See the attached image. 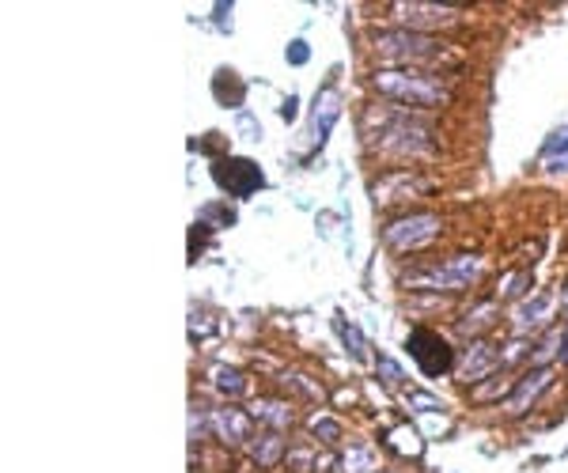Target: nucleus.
<instances>
[{"mask_svg":"<svg viewBox=\"0 0 568 473\" xmlns=\"http://www.w3.org/2000/svg\"><path fill=\"white\" fill-rule=\"evenodd\" d=\"M375 91L409 106H439L447 103V83L429 73H409V68H383L372 76Z\"/></svg>","mask_w":568,"mask_h":473,"instance_id":"f257e3e1","label":"nucleus"},{"mask_svg":"<svg viewBox=\"0 0 568 473\" xmlns=\"http://www.w3.org/2000/svg\"><path fill=\"white\" fill-rule=\"evenodd\" d=\"M485 273V257L477 254H454L444 265H429L424 273L406 277V288H432V292H462Z\"/></svg>","mask_w":568,"mask_h":473,"instance_id":"f03ea898","label":"nucleus"},{"mask_svg":"<svg viewBox=\"0 0 568 473\" xmlns=\"http://www.w3.org/2000/svg\"><path fill=\"white\" fill-rule=\"evenodd\" d=\"M406 349H409V356L417 360L421 375H429V379H439V375H447L451 367H459V356H454L451 341H447L444 334H436V329H429V326L409 329Z\"/></svg>","mask_w":568,"mask_h":473,"instance_id":"7ed1b4c3","label":"nucleus"},{"mask_svg":"<svg viewBox=\"0 0 568 473\" xmlns=\"http://www.w3.org/2000/svg\"><path fill=\"white\" fill-rule=\"evenodd\" d=\"M375 53L390 65H421V61H432V57L444 53L436 38L429 35H417V31H379L375 35Z\"/></svg>","mask_w":568,"mask_h":473,"instance_id":"20e7f679","label":"nucleus"},{"mask_svg":"<svg viewBox=\"0 0 568 473\" xmlns=\"http://www.w3.org/2000/svg\"><path fill=\"white\" fill-rule=\"evenodd\" d=\"M439 232H444V220H439L436 212H409V217L383 227V242L398 254H409V250L429 247Z\"/></svg>","mask_w":568,"mask_h":473,"instance_id":"39448f33","label":"nucleus"},{"mask_svg":"<svg viewBox=\"0 0 568 473\" xmlns=\"http://www.w3.org/2000/svg\"><path fill=\"white\" fill-rule=\"evenodd\" d=\"M212 178H217L220 190H227L232 197H250L254 190H262V167L243 160V155H227V160H220L217 167H212Z\"/></svg>","mask_w":568,"mask_h":473,"instance_id":"423d86ee","label":"nucleus"},{"mask_svg":"<svg viewBox=\"0 0 568 473\" xmlns=\"http://www.w3.org/2000/svg\"><path fill=\"white\" fill-rule=\"evenodd\" d=\"M379 148L394 152V155H424V152H432V140L424 125L409 122V118H394L387 133H379Z\"/></svg>","mask_w":568,"mask_h":473,"instance_id":"0eeeda50","label":"nucleus"},{"mask_svg":"<svg viewBox=\"0 0 568 473\" xmlns=\"http://www.w3.org/2000/svg\"><path fill=\"white\" fill-rule=\"evenodd\" d=\"M501 364H504V356L496 352L489 341H470V345L462 349V356H459V379L477 386V382H485L489 375H496V367Z\"/></svg>","mask_w":568,"mask_h":473,"instance_id":"6e6552de","label":"nucleus"},{"mask_svg":"<svg viewBox=\"0 0 568 473\" xmlns=\"http://www.w3.org/2000/svg\"><path fill=\"white\" fill-rule=\"evenodd\" d=\"M390 12L406 23V31H429V27H447L459 20V8H447V4H390Z\"/></svg>","mask_w":568,"mask_h":473,"instance_id":"1a4fd4ad","label":"nucleus"},{"mask_svg":"<svg viewBox=\"0 0 568 473\" xmlns=\"http://www.w3.org/2000/svg\"><path fill=\"white\" fill-rule=\"evenodd\" d=\"M209 421H212V436H217L224 447H239V443L250 439V417L235 406H220V409H209Z\"/></svg>","mask_w":568,"mask_h":473,"instance_id":"9d476101","label":"nucleus"},{"mask_svg":"<svg viewBox=\"0 0 568 473\" xmlns=\"http://www.w3.org/2000/svg\"><path fill=\"white\" fill-rule=\"evenodd\" d=\"M549 382H553V371H549V367H534L531 375H523V379L516 382V390H511V398L504 401L508 417H519V413H527Z\"/></svg>","mask_w":568,"mask_h":473,"instance_id":"9b49d317","label":"nucleus"},{"mask_svg":"<svg viewBox=\"0 0 568 473\" xmlns=\"http://www.w3.org/2000/svg\"><path fill=\"white\" fill-rule=\"evenodd\" d=\"M549 296H534V299H523V304L511 311V329H516V337H527L534 329H542L549 322Z\"/></svg>","mask_w":568,"mask_h":473,"instance_id":"f8f14e48","label":"nucleus"},{"mask_svg":"<svg viewBox=\"0 0 568 473\" xmlns=\"http://www.w3.org/2000/svg\"><path fill=\"white\" fill-rule=\"evenodd\" d=\"M417 190H429V182L409 175V170H394L383 182H375V205H390V201H402V197H414Z\"/></svg>","mask_w":568,"mask_h":473,"instance_id":"ddd939ff","label":"nucleus"},{"mask_svg":"<svg viewBox=\"0 0 568 473\" xmlns=\"http://www.w3.org/2000/svg\"><path fill=\"white\" fill-rule=\"evenodd\" d=\"M341 118V95L334 91V88H322L319 95H315V110H311V137L319 140H326V133H330V125Z\"/></svg>","mask_w":568,"mask_h":473,"instance_id":"4468645a","label":"nucleus"},{"mask_svg":"<svg viewBox=\"0 0 568 473\" xmlns=\"http://www.w3.org/2000/svg\"><path fill=\"white\" fill-rule=\"evenodd\" d=\"M496 314H501V299H481L474 311H466V319H459V334L477 341L481 329H489L496 322Z\"/></svg>","mask_w":568,"mask_h":473,"instance_id":"2eb2a0df","label":"nucleus"},{"mask_svg":"<svg viewBox=\"0 0 568 473\" xmlns=\"http://www.w3.org/2000/svg\"><path fill=\"white\" fill-rule=\"evenodd\" d=\"M254 417L265 421L269 428H277V432H284V428H292V409H288V401H277V398H262V401H254Z\"/></svg>","mask_w":568,"mask_h":473,"instance_id":"dca6fc26","label":"nucleus"},{"mask_svg":"<svg viewBox=\"0 0 568 473\" xmlns=\"http://www.w3.org/2000/svg\"><path fill=\"white\" fill-rule=\"evenodd\" d=\"M337 466H341L337 473H379V454H375V447L360 443V447H349L341 454Z\"/></svg>","mask_w":568,"mask_h":473,"instance_id":"f3484780","label":"nucleus"},{"mask_svg":"<svg viewBox=\"0 0 568 473\" xmlns=\"http://www.w3.org/2000/svg\"><path fill=\"white\" fill-rule=\"evenodd\" d=\"M280 454H284V439L277 432H265V436H258L250 443V458L258 466H265V469H273L280 462Z\"/></svg>","mask_w":568,"mask_h":473,"instance_id":"a211bd4d","label":"nucleus"},{"mask_svg":"<svg viewBox=\"0 0 568 473\" xmlns=\"http://www.w3.org/2000/svg\"><path fill=\"white\" fill-rule=\"evenodd\" d=\"M542 160H546V170H568V125L546 140Z\"/></svg>","mask_w":568,"mask_h":473,"instance_id":"6ab92c4d","label":"nucleus"},{"mask_svg":"<svg viewBox=\"0 0 568 473\" xmlns=\"http://www.w3.org/2000/svg\"><path fill=\"white\" fill-rule=\"evenodd\" d=\"M212 386H217V390H224L227 398H239L247 390V379H243V371H235V367H212Z\"/></svg>","mask_w":568,"mask_h":473,"instance_id":"aec40b11","label":"nucleus"},{"mask_svg":"<svg viewBox=\"0 0 568 473\" xmlns=\"http://www.w3.org/2000/svg\"><path fill=\"white\" fill-rule=\"evenodd\" d=\"M209 436H212L209 409H205V406H197V401H193V406H190V439H193V443H205Z\"/></svg>","mask_w":568,"mask_h":473,"instance_id":"412c9836","label":"nucleus"},{"mask_svg":"<svg viewBox=\"0 0 568 473\" xmlns=\"http://www.w3.org/2000/svg\"><path fill=\"white\" fill-rule=\"evenodd\" d=\"M307 428H311V432H315L322 443H337V439H341V421L326 417V413H315V417L307 421Z\"/></svg>","mask_w":568,"mask_h":473,"instance_id":"4be33fe9","label":"nucleus"},{"mask_svg":"<svg viewBox=\"0 0 568 473\" xmlns=\"http://www.w3.org/2000/svg\"><path fill=\"white\" fill-rule=\"evenodd\" d=\"M390 447H398V451H402V454H421L424 451V443H421V436L414 432V428H394V432H390Z\"/></svg>","mask_w":568,"mask_h":473,"instance_id":"5701e85b","label":"nucleus"},{"mask_svg":"<svg viewBox=\"0 0 568 473\" xmlns=\"http://www.w3.org/2000/svg\"><path fill=\"white\" fill-rule=\"evenodd\" d=\"M337 334H341V341H345V345H349V352L357 356V360H367V345H364V337H360V329H357V326L337 322Z\"/></svg>","mask_w":568,"mask_h":473,"instance_id":"b1692460","label":"nucleus"},{"mask_svg":"<svg viewBox=\"0 0 568 473\" xmlns=\"http://www.w3.org/2000/svg\"><path fill=\"white\" fill-rule=\"evenodd\" d=\"M508 379L504 375H493V382H481V386H474V390H470V398L474 401H496V398H501L504 390H508Z\"/></svg>","mask_w":568,"mask_h":473,"instance_id":"393cba45","label":"nucleus"},{"mask_svg":"<svg viewBox=\"0 0 568 473\" xmlns=\"http://www.w3.org/2000/svg\"><path fill=\"white\" fill-rule=\"evenodd\" d=\"M557 345H561V329L553 326L549 334H546V341H542V345H538V352H531V360H534V367H546V360H549L553 352H557Z\"/></svg>","mask_w":568,"mask_h":473,"instance_id":"a878e982","label":"nucleus"},{"mask_svg":"<svg viewBox=\"0 0 568 473\" xmlns=\"http://www.w3.org/2000/svg\"><path fill=\"white\" fill-rule=\"evenodd\" d=\"M406 406H409V409H417V413H436V409H444V401H439L436 394L409 390V394H406Z\"/></svg>","mask_w":568,"mask_h":473,"instance_id":"bb28decb","label":"nucleus"},{"mask_svg":"<svg viewBox=\"0 0 568 473\" xmlns=\"http://www.w3.org/2000/svg\"><path fill=\"white\" fill-rule=\"evenodd\" d=\"M319 462H315V454H311V447H292L288 451V469H296V473H311Z\"/></svg>","mask_w":568,"mask_h":473,"instance_id":"cd10ccee","label":"nucleus"},{"mask_svg":"<svg viewBox=\"0 0 568 473\" xmlns=\"http://www.w3.org/2000/svg\"><path fill=\"white\" fill-rule=\"evenodd\" d=\"M375 367H379V375L387 379L390 386H402V382H406V375H402V367H398V364L390 360V356H379V360H375Z\"/></svg>","mask_w":568,"mask_h":473,"instance_id":"c85d7f7f","label":"nucleus"},{"mask_svg":"<svg viewBox=\"0 0 568 473\" xmlns=\"http://www.w3.org/2000/svg\"><path fill=\"white\" fill-rule=\"evenodd\" d=\"M284 57H288V65H307V57H311V50H307V42H304V38H296V42H288V50H284Z\"/></svg>","mask_w":568,"mask_h":473,"instance_id":"c756f323","label":"nucleus"},{"mask_svg":"<svg viewBox=\"0 0 568 473\" xmlns=\"http://www.w3.org/2000/svg\"><path fill=\"white\" fill-rule=\"evenodd\" d=\"M239 133H247V140H258L262 137V125L243 110V114H239Z\"/></svg>","mask_w":568,"mask_h":473,"instance_id":"7c9ffc66","label":"nucleus"},{"mask_svg":"<svg viewBox=\"0 0 568 473\" xmlns=\"http://www.w3.org/2000/svg\"><path fill=\"white\" fill-rule=\"evenodd\" d=\"M296 114H300V99L288 95V99H284V106H280V118L284 122H296Z\"/></svg>","mask_w":568,"mask_h":473,"instance_id":"2f4dec72","label":"nucleus"},{"mask_svg":"<svg viewBox=\"0 0 568 473\" xmlns=\"http://www.w3.org/2000/svg\"><path fill=\"white\" fill-rule=\"evenodd\" d=\"M523 349H527V341H523V337H516V341H511V345H508V352H504V364L519 360V356H523Z\"/></svg>","mask_w":568,"mask_h":473,"instance_id":"473e14b6","label":"nucleus"},{"mask_svg":"<svg viewBox=\"0 0 568 473\" xmlns=\"http://www.w3.org/2000/svg\"><path fill=\"white\" fill-rule=\"evenodd\" d=\"M217 27H224V31H232V4H217Z\"/></svg>","mask_w":568,"mask_h":473,"instance_id":"72a5a7b5","label":"nucleus"},{"mask_svg":"<svg viewBox=\"0 0 568 473\" xmlns=\"http://www.w3.org/2000/svg\"><path fill=\"white\" fill-rule=\"evenodd\" d=\"M561 304H564V311H568V284H564V296H561Z\"/></svg>","mask_w":568,"mask_h":473,"instance_id":"f704fd0d","label":"nucleus"}]
</instances>
